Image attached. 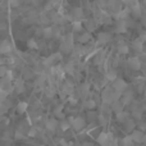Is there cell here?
Masks as SVG:
<instances>
[{"mask_svg":"<svg viewBox=\"0 0 146 146\" xmlns=\"http://www.w3.org/2000/svg\"><path fill=\"white\" fill-rule=\"evenodd\" d=\"M68 122L71 123V127H73L76 131H81V129L85 127V124H86L85 119H83L82 117H74V118L72 117Z\"/></svg>","mask_w":146,"mask_h":146,"instance_id":"obj_1","label":"cell"},{"mask_svg":"<svg viewBox=\"0 0 146 146\" xmlns=\"http://www.w3.org/2000/svg\"><path fill=\"white\" fill-rule=\"evenodd\" d=\"M106 7H108L111 12H114V14H117L118 12H121V10L123 9V8H122V3L119 1V0H109V1L106 3Z\"/></svg>","mask_w":146,"mask_h":146,"instance_id":"obj_2","label":"cell"},{"mask_svg":"<svg viewBox=\"0 0 146 146\" xmlns=\"http://www.w3.org/2000/svg\"><path fill=\"white\" fill-rule=\"evenodd\" d=\"M113 88H114V91H117V92L123 94V91L127 88V82L124 80L117 78V80L114 81V83H113Z\"/></svg>","mask_w":146,"mask_h":146,"instance_id":"obj_3","label":"cell"},{"mask_svg":"<svg viewBox=\"0 0 146 146\" xmlns=\"http://www.w3.org/2000/svg\"><path fill=\"white\" fill-rule=\"evenodd\" d=\"M60 59H62V53H55V54H53V55L48 56V58L44 60V64H45V66H54V63L60 60Z\"/></svg>","mask_w":146,"mask_h":146,"instance_id":"obj_4","label":"cell"},{"mask_svg":"<svg viewBox=\"0 0 146 146\" xmlns=\"http://www.w3.org/2000/svg\"><path fill=\"white\" fill-rule=\"evenodd\" d=\"M12 49V44L9 40H3L0 42V54H9Z\"/></svg>","mask_w":146,"mask_h":146,"instance_id":"obj_5","label":"cell"},{"mask_svg":"<svg viewBox=\"0 0 146 146\" xmlns=\"http://www.w3.org/2000/svg\"><path fill=\"white\" fill-rule=\"evenodd\" d=\"M129 13H131V9H129L128 7H126V8H123L121 12H118L117 14H114V17H115L117 21H126L127 17L129 15Z\"/></svg>","mask_w":146,"mask_h":146,"instance_id":"obj_6","label":"cell"},{"mask_svg":"<svg viewBox=\"0 0 146 146\" xmlns=\"http://www.w3.org/2000/svg\"><path fill=\"white\" fill-rule=\"evenodd\" d=\"M128 66L131 67V69H133V71H139V69L141 68V62H140L139 58L133 56V58L128 59Z\"/></svg>","mask_w":146,"mask_h":146,"instance_id":"obj_7","label":"cell"},{"mask_svg":"<svg viewBox=\"0 0 146 146\" xmlns=\"http://www.w3.org/2000/svg\"><path fill=\"white\" fill-rule=\"evenodd\" d=\"M111 40V35L109 32H101L98 35V42L99 44H106Z\"/></svg>","mask_w":146,"mask_h":146,"instance_id":"obj_8","label":"cell"},{"mask_svg":"<svg viewBox=\"0 0 146 146\" xmlns=\"http://www.w3.org/2000/svg\"><path fill=\"white\" fill-rule=\"evenodd\" d=\"M132 140H133V142H142L144 141V132L141 131V129H135L133 132H132Z\"/></svg>","mask_w":146,"mask_h":146,"instance_id":"obj_9","label":"cell"},{"mask_svg":"<svg viewBox=\"0 0 146 146\" xmlns=\"http://www.w3.org/2000/svg\"><path fill=\"white\" fill-rule=\"evenodd\" d=\"M115 31L118 33H124L127 31V22L126 21H117Z\"/></svg>","mask_w":146,"mask_h":146,"instance_id":"obj_10","label":"cell"},{"mask_svg":"<svg viewBox=\"0 0 146 146\" xmlns=\"http://www.w3.org/2000/svg\"><path fill=\"white\" fill-rule=\"evenodd\" d=\"M45 126H46V128H48L49 131H55L56 127L59 126V123H58V121H56L55 118H51V119H48V121H46Z\"/></svg>","mask_w":146,"mask_h":146,"instance_id":"obj_11","label":"cell"},{"mask_svg":"<svg viewBox=\"0 0 146 146\" xmlns=\"http://www.w3.org/2000/svg\"><path fill=\"white\" fill-rule=\"evenodd\" d=\"M133 100V96H132L131 92H126V94H122L121 96V103L124 105H128V104H131V101Z\"/></svg>","mask_w":146,"mask_h":146,"instance_id":"obj_12","label":"cell"},{"mask_svg":"<svg viewBox=\"0 0 146 146\" xmlns=\"http://www.w3.org/2000/svg\"><path fill=\"white\" fill-rule=\"evenodd\" d=\"M72 17L74 21H81L82 22L83 19V10L81 9V8H74L72 12Z\"/></svg>","mask_w":146,"mask_h":146,"instance_id":"obj_13","label":"cell"},{"mask_svg":"<svg viewBox=\"0 0 146 146\" xmlns=\"http://www.w3.org/2000/svg\"><path fill=\"white\" fill-rule=\"evenodd\" d=\"M51 73H53V74L59 76V77H63L66 72H64V68L62 66H53L51 67Z\"/></svg>","mask_w":146,"mask_h":146,"instance_id":"obj_14","label":"cell"},{"mask_svg":"<svg viewBox=\"0 0 146 146\" xmlns=\"http://www.w3.org/2000/svg\"><path fill=\"white\" fill-rule=\"evenodd\" d=\"M132 46H133V49L136 51H139V53H141L142 49H144V41L141 40V38H137V40L133 41V44H132Z\"/></svg>","mask_w":146,"mask_h":146,"instance_id":"obj_15","label":"cell"},{"mask_svg":"<svg viewBox=\"0 0 146 146\" xmlns=\"http://www.w3.org/2000/svg\"><path fill=\"white\" fill-rule=\"evenodd\" d=\"M117 119H118L119 122H122V123H126L127 121H128V113L127 111H119V113H117Z\"/></svg>","mask_w":146,"mask_h":146,"instance_id":"obj_16","label":"cell"},{"mask_svg":"<svg viewBox=\"0 0 146 146\" xmlns=\"http://www.w3.org/2000/svg\"><path fill=\"white\" fill-rule=\"evenodd\" d=\"M111 109H113L115 113H119V111L123 110V104L121 103V100H117L114 103H111Z\"/></svg>","mask_w":146,"mask_h":146,"instance_id":"obj_17","label":"cell"},{"mask_svg":"<svg viewBox=\"0 0 146 146\" xmlns=\"http://www.w3.org/2000/svg\"><path fill=\"white\" fill-rule=\"evenodd\" d=\"M91 40V35H90V32H85V33H82V35L78 37V41H80L81 44H87L88 41Z\"/></svg>","mask_w":146,"mask_h":146,"instance_id":"obj_18","label":"cell"},{"mask_svg":"<svg viewBox=\"0 0 146 146\" xmlns=\"http://www.w3.org/2000/svg\"><path fill=\"white\" fill-rule=\"evenodd\" d=\"M72 49H73V46H72V45H69V44H67L66 41H63V42H62V45H60V51H62L63 54L71 53Z\"/></svg>","mask_w":146,"mask_h":146,"instance_id":"obj_19","label":"cell"},{"mask_svg":"<svg viewBox=\"0 0 146 146\" xmlns=\"http://www.w3.org/2000/svg\"><path fill=\"white\" fill-rule=\"evenodd\" d=\"M105 78L108 81H115L117 80V73H115V71H114V69H109L108 72L105 73Z\"/></svg>","mask_w":146,"mask_h":146,"instance_id":"obj_20","label":"cell"},{"mask_svg":"<svg viewBox=\"0 0 146 146\" xmlns=\"http://www.w3.org/2000/svg\"><path fill=\"white\" fill-rule=\"evenodd\" d=\"M53 21H54L55 23H58V25H59V23H63L64 21H66V17H64V15L62 14L60 12H58V13H55V14H54Z\"/></svg>","mask_w":146,"mask_h":146,"instance_id":"obj_21","label":"cell"},{"mask_svg":"<svg viewBox=\"0 0 146 146\" xmlns=\"http://www.w3.org/2000/svg\"><path fill=\"white\" fill-rule=\"evenodd\" d=\"M42 35H44V37H46V38L53 37L54 36V28L53 27H46L45 30L42 31Z\"/></svg>","mask_w":146,"mask_h":146,"instance_id":"obj_22","label":"cell"},{"mask_svg":"<svg viewBox=\"0 0 146 146\" xmlns=\"http://www.w3.org/2000/svg\"><path fill=\"white\" fill-rule=\"evenodd\" d=\"M82 22L81 21H73L72 22V28L73 31H76V32H80V31H82Z\"/></svg>","mask_w":146,"mask_h":146,"instance_id":"obj_23","label":"cell"},{"mask_svg":"<svg viewBox=\"0 0 146 146\" xmlns=\"http://www.w3.org/2000/svg\"><path fill=\"white\" fill-rule=\"evenodd\" d=\"M129 9H131V12L133 13V15H136V17H140V15L142 14V7H141V4L137 5V7H135V8H129Z\"/></svg>","mask_w":146,"mask_h":146,"instance_id":"obj_24","label":"cell"},{"mask_svg":"<svg viewBox=\"0 0 146 146\" xmlns=\"http://www.w3.org/2000/svg\"><path fill=\"white\" fill-rule=\"evenodd\" d=\"M27 103L26 101H21L19 104H18V106H17V110H18V113H25L26 110H27Z\"/></svg>","mask_w":146,"mask_h":146,"instance_id":"obj_25","label":"cell"},{"mask_svg":"<svg viewBox=\"0 0 146 146\" xmlns=\"http://www.w3.org/2000/svg\"><path fill=\"white\" fill-rule=\"evenodd\" d=\"M106 141H108V135H106L105 132H103V133L99 135V137H98V142H99V144L104 145Z\"/></svg>","mask_w":146,"mask_h":146,"instance_id":"obj_26","label":"cell"},{"mask_svg":"<svg viewBox=\"0 0 146 146\" xmlns=\"http://www.w3.org/2000/svg\"><path fill=\"white\" fill-rule=\"evenodd\" d=\"M86 28L88 30V32L90 31H94L96 28V22H95V19H90V21H87V23H86Z\"/></svg>","mask_w":146,"mask_h":146,"instance_id":"obj_27","label":"cell"},{"mask_svg":"<svg viewBox=\"0 0 146 146\" xmlns=\"http://www.w3.org/2000/svg\"><path fill=\"white\" fill-rule=\"evenodd\" d=\"M63 68H64V72H67L68 74L73 76V73H74V67H73V64H72V63L66 64V66H64Z\"/></svg>","mask_w":146,"mask_h":146,"instance_id":"obj_28","label":"cell"},{"mask_svg":"<svg viewBox=\"0 0 146 146\" xmlns=\"http://www.w3.org/2000/svg\"><path fill=\"white\" fill-rule=\"evenodd\" d=\"M85 106H86L87 109H95L96 103L92 100V99H88V100H86V101H85Z\"/></svg>","mask_w":146,"mask_h":146,"instance_id":"obj_29","label":"cell"},{"mask_svg":"<svg viewBox=\"0 0 146 146\" xmlns=\"http://www.w3.org/2000/svg\"><path fill=\"white\" fill-rule=\"evenodd\" d=\"M15 90H17V92H22V91L25 90V86H23L22 80H18V82L15 83Z\"/></svg>","mask_w":146,"mask_h":146,"instance_id":"obj_30","label":"cell"},{"mask_svg":"<svg viewBox=\"0 0 146 146\" xmlns=\"http://www.w3.org/2000/svg\"><path fill=\"white\" fill-rule=\"evenodd\" d=\"M63 106H58V108L54 110V114H55V117H58V118H64V114H63Z\"/></svg>","mask_w":146,"mask_h":146,"instance_id":"obj_31","label":"cell"},{"mask_svg":"<svg viewBox=\"0 0 146 146\" xmlns=\"http://www.w3.org/2000/svg\"><path fill=\"white\" fill-rule=\"evenodd\" d=\"M118 50H119V53L121 54H127L128 53V46H127L126 44H121L119 48H118Z\"/></svg>","mask_w":146,"mask_h":146,"instance_id":"obj_32","label":"cell"},{"mask_svg":"<svg viewBox=\"0 0 146 146\" xmlns=\"http://www.w3.org/2000/svg\"><path fill=\"white\" fill-rule=\"evenodd\" d=\"M132 144H133L132 136H126V137L123 139V145H126V146H131Z\"/></svg>","mask_w":146,"mask_h":146,"instance_id":"obj_33","label":"cell"},{"mask_svg":"<svg viewBox=\"0 0 146 146\" xmlns=\"http://www.w3.org/2000/svg\"><path fill=\"white\" fill-rule=\"evenodd\" d=\"M69 127H71V123H69L68 121H63L60 123V128L63 129V131H67V129H69Z\"/></svg>","mask_w":146,"mask_h":146,"instance_id":"obj_34","label":"cell"},{"mask_svg":"<svg viewBox=\"0 0 146 146\" xmlns=\"http://www.w3.org/2000/svg\"><path fill=\"white\" fill-rule=\"evenodd\" d=\"M27 46L30 49H36V48H37V44H36L35 40H32V38H31V40L27 41Z\"/></svg>","mask_w":146,"mask_h":146,"instance_id":"obj_35","label":"cell"},{"mask_svg":"<svg viewBox=\"0 0 146 146\" xmlns=\"http://www.w3.org/2000/svg\"><path fill=\"white\" fill-rule=\"evenodd\" d=\"M9 4L12 8H17V7H19L21 0H9Z\"/></svg>","mask_w":146,"mask_h":146,"instance_id":"obj_36","label":"cell"},{"mask_svg":"<svg viewBox=\"0 0 146 146\" xmlns=\"http://www.w3.org/2000/svg\"><path fill=\"white\" fill-rule=\"evenodd\" d=\"M7 96H8V92H7V91H4L1 87H0V101H4Z\"/></svg>","mask_w":146,"mask_h":146,"instance_id":"obj_37","label":"cell"},{"mask_svg":"<svg viewBox=\"0 0 146 146\" xmlns=\"http://www.w3.org/2000/svg\"><path fill=\"white\" fill-rule=\"evenodd\" d=\"M7 72H8L7 67H5V66H0V77H5Z\"/></svg>","mask_w":146,"mask_h":146,"instance_id":"obj_38","label":"cell"},{"mask_svg":"<svg viewBox=\"0 0 146 146\" xmlns=\"http://www.w3.org/2000/svg\"><path fill=\"white\" fill-rule=\"evenodd\" d=\"M119 1L122 3V5H126V7H129V5L132 4V1H133V0H119Z\"/></svg>","mask_w":146,"mask_h":146,"instance_id":"obj_39","label":"cell"},{"mask_svg":"<svg viewBox=\"0 0 146 146\" xmlns=\"http://www.w3.org/2000/svg\"><path fill=\"white\" fill-rule=\"evenodd\" d=\"M69 103L71 104H77V100L74 98H69Z\"/></svg>","mask_w":146,"mask_h":146,"instance_id":"obj_40","label":"cell"},{"mask_svg":"<svg viewBox=\"0 0 146 146\" xmlns=\"http://www.w3.org/2000/svg\"><path fill=\"white\" fill-rule=\"evenodd\" d=\"M81 146H94V145L91 144V142H83V144L81 145Z\"/></svg>","mask_w":146,"mask_h":146,"instance_id":"obj_41","label":"cell"},{"mask_svg":"<svg viewBox=\"0 0 146 146\" xmlns=\"http://www.w3.org/2000/svg\"><path fill=\"white\" fill-rule=\"evenodd\" d=\"M36 132H35V129H31L30 131V136H33V135H35Z\"/></svg>","mask_w":146,"mask_h":146,"instance_id":"obj_42","label":"cell"},{"mask_svg":"<svg viewBox=\"0 0 146 146\" xmlns=\"http://www.w3.org/2000/svg\"><path fill=\"white\" fill-rule=\"evenodd\" d=\"M144 7H145V9H146V0L144 1Z\"/></svg>","mask_w":146,"mask_h":146,"instance_id":"obj_43","label":"cell"},{"mask_svg":"<svg viewBox=\"0 0 146 146\" xmlns=\"http://www.w3.org/2000/svg\"><path fill=\"white\" fill-rule=\"evenodd\" d=\"M144 98L146 99V90H145V92H144Z\"/></svg>","mask_w":146,"mask_h":146,"instance_id":"obj_44","label":"cell"},{"mask_svg":"<svg viewBox=\"0 0 146 146\" xmlns=\"http://www.w3.org/2000/svg\"><path fill=\"white\" fill-rule=\"evenodd\" d=\"M123 146H126V145H123Z\"/></svg>","mask_w":146,"mask_h":146,"instance_id":"obj_45","label":"cell"}]
</instances>
